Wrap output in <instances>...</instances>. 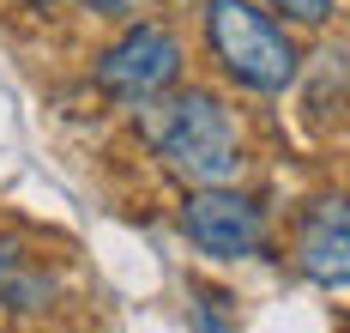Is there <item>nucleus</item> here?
I'll return each instance as SVG.
<instances>
[{
  "label": "nucleus",
  "instance_id": "obj_1",
  "mask_svg": "<svg viewBox=\"0 0 350 333\" xmlns=\"http://www.w3.org/2000/svg\"><path fill=\"white\" fill-rule=\"evenodd\" d=\"M139 134L151 158L170 170L175 182L187 188H217L242 176V134H236V115L230 103L206 91V85H175L157 103L139 110Z\"/></svg>",
  "mask_w": 350,
  "mask_h": 333
},
{
  "label": "nucleus",
  "instance_id": "obj_2",
  "mask_svg": "<svg viewBox=\"0 0 350 333\" xmlns=\"http://www.w3.org/2000/svg\"><path fill=\"white\" fill-rule=\"evenodd\" d=\"M206 49L217 73L254 97H278L302 73V49L290 25L260 0H206Z\"/></svg>",
  "mask_w": 350,
  "mask_h": 333
},
{
  "label": "nucleus",
  "instance_id": "obj_3",
  "mask_svg": "<svg viewBox=\"0 0 350 333\" xmlns=\"http://www.w3.org/2000/svg\"><path fill=\"white\" fill-rule=\"evenodd\" d=\"M181 61L187 55H181L175 31L151 25V18H127L121 37L91 61V85L103 91L115 110H145V103H157L163 91L181 85Z\"/></svg>",
  "mask_w": 350,
  "mask_h": 333
},
{
  "label": "nucleus",
  "instance_id": "obj_4",
  "mask_svg": "<svg viewBox=\"0 0 350 333\" xmlns=\"http://www.w3.org/2000/svg\"><path fill=\"white\" fill-rule=\"evenodd\" d=\"M181 236L211 260H247L266 249V212L247 200L236 182L217 188H187L181 194Z\"/></svg>",
  "mask_w": 350,
  "mask_h": 333
},
{
  "label": "nucleus",
  "instance_id": "obj_5",
  "mask_svg": "<svg viewBox=\"0 0 350 333\" xmlns=\"http://www.w3.org/2000/svg\"><path fill=\"white\" fill-rule=\"evenodd\" d=\"M290 267L326 285V291H345L350 285V194H320L308 200L296 224H290Z\"/></svg>",
  "mask_w": 350,
  "mask_h": 333
},
{
  "label": "nucleus",
  "instance_id": "obj_6",
  "mask_svg": "<svg viewBox=\"0 0 350 333\" xmlns=\"http://www.w3.org/2000/svg\"><path fill=\"white\" fill-rule=\"evenodd\" d=\"M49 291H55V279L42 273V260L0 249V309H42Z\"/></svg>",
  "mask_w": 350,
  "mask_h": 333
},
{
  "label": "nucleus",
  "instance_id": "obj_7",
  "mask_svg": "<svg viewBox=\"0 0 350 333\" xmlns=\"http://www.w3.org/2000/svg\"><path fill=\"white\" fill-rule=\"evenodd\" d=\"M260 6H272L284 25H308V31H314V25L332 18V6H338V0H260Z\"/></svg>",
  "mask_w": 350,
  "mask_h": 333
},
{
  "label": "nucleus",
  "instance_id": "obj_8",
  "mask_svg": "<svg viewBox=\"0 0 350 333\" xmlns=\"http://www.w3.org/2000/svg\"><path fill=\"white\" fill-rule=\"evenodd\" d=\"M91 18H109V25H127V18H139V6L145 0H79Z\"/></svg>",
  "mask_w": 350,
  "mask_h": 333
},
{
  "label": "nucleus",
  "instance_id": "obj_9",
  "mask_svg": "<svg viewBox=\"0 0 350 333\" xmlns=\"http://www.w3.org/2000/svg\"><path fill=\"white\" fill-rule=\"evenodd\" d=\"M18 6H25V12H55L61 0H18Z\"/></svg>",
  "mask_w": 350,
  "mask_h": 333
}]
</instances>
